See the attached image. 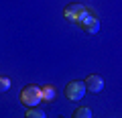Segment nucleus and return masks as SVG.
<instances>
[{"mask_svg": "<svg viewBox=\"0 0 122 118\" xmlns=\"http://www.w3.org/2000/svg\"><path fill=\"white\" fill-rule=\"evenodd\" d=\"M71 118H92V110L87 108V106H79V108L73 110Z\"/></svg>", "mask_w": 122, "mask_h": 118, "instance_id": "0eeeda50", "label": "nucleus"}, {"mask_svg": "<svg viewBox=\"0 0 122 118\" xmlns=\"http://www.w3.org/2000/svg\"><path fill=\"white\" fill-rule=\"evenodd\" d=\"M86 83L79 82V79H73V82H69L65 86V98L71 102H79L83 96H86Z\"/></svg>", "mask_w": 122, "mask_h": 118, "instance_id": "7ed1b4c3", "label": "nucleus"}, {"mask_svg": "<svg viewBox=\"0 0 122 118\" xmlns=\"http://www.w3.org/2000/svg\"><path fill=\"white\" fill-rule=\"evenodd\" d=\"M10 90V79L0 75V92H8Z\"/></svg>", "mask_w": 122, "mask_h": 118, "instance_id": "1a4fd4ad", "label": "nucleus"}, {"mask_svg": "<svg viewBox=\"0 0 122 118\" xmlns=\"http://www.w3.org/2000/svg\"><path fill=\"white\" fill-rule=\"evenodd\" d=\"M55 96H57V90L53 86L41 87V100H43V102H53V100H55Z\"/></svg>", "mask_w": 122, "mask_h": 118, "instance_id": "423d86ee", "label": "nucleus"}, {"mask_svg": "<svg viewBox=\"0 0 122 118\" xmlns=\"http://www.w3.org/2000/svg\"><path fill=\"white\" fill-rule=\"evenodd\" d=\"M41 87L39 86H25L20 92V104L26 106V108H37V106L41 104Z\"/></svg>", "mask_w": 122, "mask_h": 118, "instance_id": "f03ea898", "label": "nucleus"}, {"mask_svg": "<svg viewBox=\"0 0 122 118\" xmlns=\"http://www.w3.org/2000/svg\"><path fill=\"white\" fill-rule=\"evenodd\" d=\"M83 83H86L87 92H94V94L102 92V87H104V82H102V77L98 73H90L86 79H83Z\"/></svg>", "mask_w": 122, "mask_h": 118, "instance_id": "39448f33", "label": "nucleus"}, {"mask_svg": "<svg viewBox=\"0 0 122 118\" xmlns=\"http://www.w3.org/2000/svg\"><path fill=\"white\" fill-rule=\"evenodd\" d=\"M75 25H77L83 33H87V35L100 33V18H98V14L94 12V8H90V6H86V10H83L81 16L75 21Z\"/></svg>", "mask_w": 122, "mask_h": 118, "instance_id": "f257e3e1", "label": "nucleus"}, {"mask_svg": "<svg viewBox=\"0 0 122 118\" xmlns=\"http://www.w3.org/2000/svg\"><path fill=\"white\" fill-rule=\"evenodd\" d=\"M83 10H86V6H83V4H77V2H73V4H67L65 8H63V16H65V21L75 22L79 16H81Z\"/></svg>", "mask_w": 122, "mask_h": 118, "instance_id": "20e7f679", "label": "nucleus"}, {"mask_svg": "<svg viewBox=\"0 0 122 118\" xmlns=\"http://www.w3.org/2000/svg\"><path fill=\"white\" fill-rule=\"evenodd\" d=\"M25 118H47V114H45V110L41 108H29L25 114Z\"/></svg>", "mask_w": 122, "mask_h": 118, "instance_id": "6e6552de", "label": "nucleus"}]
</instances>
